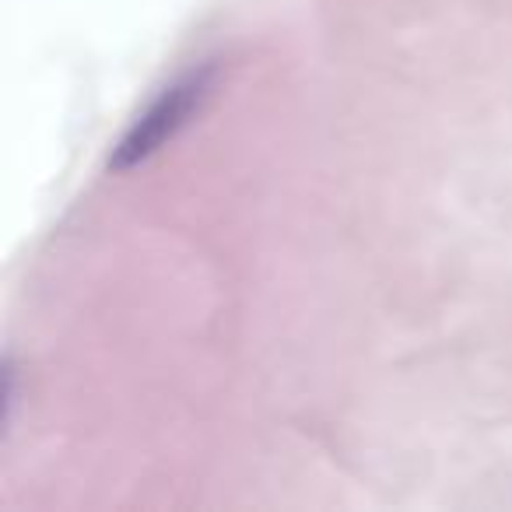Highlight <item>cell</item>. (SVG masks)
I'll return each instance as SVG.
<instances>
[{
  "instance_id": "obj_1",
  "label": "cell",
  "mask_w": 512,
  "mask_h": 512,
  "mask_svg": "<svg viewBox=\"0 0 512 512\" xmlns=\"http://www.w3.org/2000/svg\"><path fill=\"white\" fill-rule=\"evenodd\" d=\"M214 85H218V60H200V64L179 71L172 81H165L113 144L109 172H130L155 158L162 148H169L200 116Z\"/></svg>"
},
{
  "instance_id": "obj_2",
  "label": "cell",
  "mask_w": 512,
  "mask_h": 512,
  "mask_svg": "<svg viewBox=\"0 0 512 512\" xmlns=\"http://www.w3.org/2000/svg\"><path fill=\"white\" fill-rule=\"evenodd\" d=\"M4 390H0V435H8L11 418H15V404H18V369L15 358H4Z\"/></svg>"
}]
</instances>
